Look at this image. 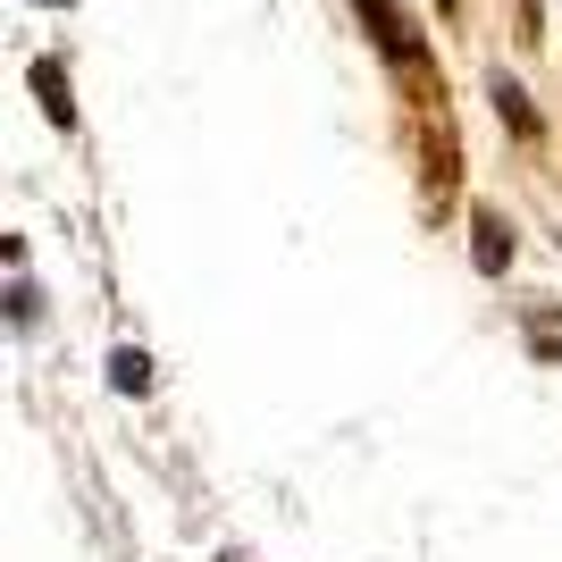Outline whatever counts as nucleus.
I'll list each match as a JSON object with an SVG mask.
<instances>
[{
  "label": "nucleus",
  "instance_id": "5",
  "mask_svg": "<svg viewBox=\"0 0 562 562\" xmlns=\"http://www.w3.org/2000/svg\"><path fill=\"white\" fill-rule=\"evenodd\" d=\"M495 101H504V117H513V135H529V101H520L513 76H495Z\"/></svg>",
  "mask_w": 562,
  "mask_h": 562
},
{
  "label": "nucleus",
  "instance_id": "2",
  "mask_svg": "<svg viewBox=\"0 0 562 562\" xmlns=\"http://www.w3.org/2000/svg\"><path fill=\"white\" fill-rule=\"evenodd\" d=\"M470 235H479V269H504V260H513V235H504L495 211H470Z\"/></svg>",
  "mask_w": 562,
  "mask_h": 562
},
{
  "label": "nucleus",
  "instance_id": "1",
  "mask_svg": "<svg viewBox=\"0 0 562 562\" xmlns=\"http://www.w3.org/2000/svg\"><path fill=\"white\" fill-rule=\"evenodd\" d=\"M352 9H361V18H370V25H378V43L395 50V59H420V43H412V25H403V18H395V9H386V0H352Z\"/></svg>",
  "mask_w": 562,
  "mask_h": 562
},
{
  "label": "nucleus",
  "instance_id": "3",
  "mask_svg": "<svg viewBox=\"0 0 562 562\" xmlns=\"http://www.w3.org/2000/svg\"><path fill=\"white\" fill-rule=\"evenodd\" d=\"M110 386H117V395H143V386H151V361H143L135 345H117L110 352Z\"/></svg>",
  "mask_w": 562,
  "mask_h": 562
},
{
  "label": "nucleus",
  "instance_id": "4",
  "mask_svg": "<svg viewBox=\"0 0 562 562\" xmlns=\"http://www.w3.org/2000/svg\"><path fill=\"white\" fill-rule=\"evenodd\" d=\"M34 93H43V110H50V117H76V101H68V76H59V59H34Z\"/></svg>",
  "mask_w": 562,
  "mask_h": 562
},
{
  "label": "nucleus",
  "instance_id": "6",
  "mask_svg": "<svg viewBox=\"0 0 562 562\" xmlns=\"http://www.w3.org/2000/svg\"><path fill=\"white\" fill-rule=\"evenodd\" d=\"M446 9H462V0H446Z\"/></svg>",
  "mask_w": 562,
  "mask_h": 562
}]
</instances>
